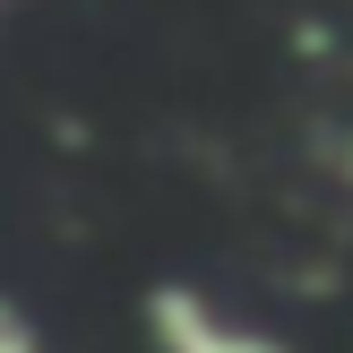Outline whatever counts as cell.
<instances>
[{"mask_svg":"<svg viewBox=\"0 0 353 353\" xmlns=\"http://www.w3.org/2000/svg\"><path fill=\"white\" fill-rule=\"evenodd\" d=\"M138 327H147V345H155V353H293L285 327L241 319L233 302H216L207 285H181V276L147 285V302H138Z\"/></svg>","mask_w":353,"mask_h":353,"instance_id":"6da1fadb","label":"cell"},{"mask_svg":"<svg viewBox=\"0 0 353 353\" xmlns=\"http://www.w3.org/2000/svg\"><path fill=\"white\" fill-rule=\"evenodd\" d=\"M327 172H336V181H345V190H353V130H345V138H336V147H327Z\"/></svg>","mask_w":353,"mask_h":353,"instance_id":"3957f363","label":"cell"},{"mask_svg":"<svg viewBox=\"0 0 353 353\" xmlns=\"http://www.w3.org/2000/svg\"><path fill=\"white\" fill-rule=\"evenodd\" d=\"M0 353H43V327H34L9 293H0Z\"/></svg>","mask_w":353,"mask_h":353,"instance_id":"7a4b0ae2","label":"cell"}]
</instances>
